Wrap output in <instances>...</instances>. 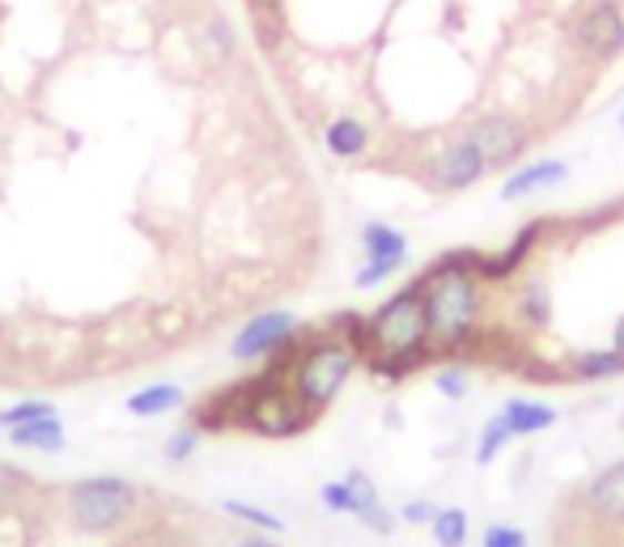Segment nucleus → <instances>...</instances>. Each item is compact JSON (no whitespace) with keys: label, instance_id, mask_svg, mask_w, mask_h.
I'll return each mask as SVG.
<instances>
[{"label":"nucleus","instance_id":"25","mask_svg":"<svg viewBox=\"0 0 624 547\" xmlns=\"http://www.w3.org/2000/svg\"><path fill=\"white\" fill-rule=\"evenodd\" d=\"M200 43H204V51H209L217 64H221V60H230V55H234V30L225 26V18H209L204 30H200Z\"/></svg>","mask_w":624,"mask_h":547},{"label":"nucleus","instance_id":"31","mask_svg":"<svg viewBox=\"0 0 624 547\" xmlns=\"http://www.w3.org/2000/svg\"><path fill=\"white\" fill-rule=\"evenodd\" d=\"M361 526H365V530H374V535H391V530H395V518H391L383 505H379V509L361 514Z\"/></svg>","mask_w":624,"mask_h":547},{"label":"nucleus","instance_id":"2","mask_svg":"<svg viewBox=\"0 0 624 547\" xmlns=\"http://www.w3.org/2000/svg\"><path fill=\"white\" fill-rule=\"evenodd\" d=\"M425 285V318H430V348H463L476 323H481V281L459 276V272H437L430 267L421 276Z\"/></svg>","mask_w":624,"mask_h":547},{"label":"nucleus","instance_id":"16","mask_svg":"<svg viewBox=\"0 0 624 547\" xmlns=\"http://www.w3.org/2000/svg\"><path fill=\"white\" fill-rule=\"evenodd\" d=\"M502 421L510 425L514 437H535V433L553 428L561 421V412L553 404H540V399H510L502 407Z\"/></svg>","mask_w":624,"mask_h":547},{"label":"nucleus","instance_id":"20","mask_svg":"<svg viewBox=\"0 0 624 547\" xmlns=\"http://www.w3.org/2000/svg\"><path fill=\"white\" fill-rule=\"evenodd\" d=\"M344 493H349V518H361V514H370V509H379V505H383L379 484L365 476L361 467H353V472L344 476Z\"/></svg>","mask_w":624,"mask_h":547},{"label":"nucleus","instance_id":"13","mask_svg":"<svg viewBox=\"0 0 624 547\" xmlns=\"http://www.w3.org/2000/svg\"><path fill=\"white\" fill-rule=\"evenodd\" d=\"M586 509L603 523H624V458L603 467L586 488Z\"/></svg>","mask_w":624,"mask_h":547},{"label":"nucleus","instance_id":"15","mask_svg":"<svg viewBox=\"0 0 624 547\" xmlns=\"http://www.w3.org/2000/svg\"><path fill=\"white\" fill-rule=\"evenodd\" d=\"M9 433V446L18 450H39V454H60L69 446V433H64V421L60 416H48V421H34V425H18L4 428Z\"/></svg>","mask_w":624,"mask_h":547},{"label":"nucleus","instance_id":"33","mask_svg":"<svg viewBox=\"0 0 624 547\" xmlns=\"http://www.w3.org/2000/svg\"><path fill=\"white\" fill-rule=\"evenodd\" d=\"M612 348H621L624 353V318L616 323V332H612Z\"/></svg>","mask_w":624,"mask_h":547},{"label":"nucleus","instance_id":"19","mask_svg":"<svg viewBox=\"0 0 624 547\" xmlns=\"http://www.w3.org/2000/svg\"><path fill=\"white\" fill-rule=\"evenodd\" d=\"M574 374H577V378H591V382L621 378V374H624V353H621V348H586V353H577V357H574Z\"/></svg>","mask_w":624,"mask_h":547},{"label":"nucleus","instance_id":"32","mask_svg":"<svg viewBox=\"0 0 624 547\" xmlns=\"http://www.w3.org/2000/svg\"><path fill=\"white\" fill-rule=\"evenodd\" d=\"M230 547H281L272 535H242V539H234Z\"/></svg>","mask_w":624,"mask_h":547},{"label":"nucleus","instance_id":"30","mask_svg":"<svg viewBox=\"0 0 624 547\" xmlns=\"http://www.w3.org/2000/svg\"><path fill=\"white\" fill-rule=\"evenodd\" d=\"M26 484H30V479H26L22 472H18V467H9V463H0V505H4V500H13V497H18V493H22Z\"/></svg>","mask_w":624,"mask_h":547},{"label":"nucleus","instance_id":"29","mask_svg":"<svg viewBox=\"0 0 624 547\" xmlns=\"http://www.w3.org/2000/svg\"><path fill=\"white\" fill-rule=\"evenodd\" d=\"M437 391H442L446 399H467V374H463V369H442V374H437Z\"/></svg>","mask_w":624,"mask_h":547},{"label":"nucleus","instance_id":"11","mask_svg":"<svg viewBox=\"0 0 624 547\" xmlns=\"http://www.w3.org/2000/svg\"><path fill=\"white\" fill-rule=\"evenodd\" d=\"M565 179H570V166H565L561 158H540V162H527V166H519L505 179L502 200L505 204H519V200H531V195H540V191L561 188Z\"/></svg>","mask_w":624,"mask_h":547},{"label":"nucleus","instance_id":"24","mask_svg":"<svg viewBox=\"0 0 624 547\" xmlns=\"http://www.w3.org/2000/svg\"><path fill=\"white\" fill-rule=\"evenodd\" d=\"M519 310L527 314L535 327H544V323L553 318V297H548V285H544V281H531V285H523V293H519Z\"/></svg>","mask_w":624,"mask_h":547},{"label":"nucleus","instance_id":"7","mask_svg":"<svg viewBox=\"0 0 624 547\" xmlns=\"http://www.w3.org/2000/svg\"><path fill=\"white\" fill-rule=\"evenodd\" d=\"M298 335H302L298 314H289V310H264V314L246 318V323L239 327L234 344H230V357H234V361L276 357V353L293 348V340H298Z\"/></svg>","mask_w":624,"mask_h":547},{"label":"nucleus","instance_id":"22","mask_svg":"<svg viewBox=\"0 0 624 547\" xmlns=\"http://www.w3.org/2000/svg\"><path fill=\"white\" fill-rule=\"evenodd\" d=\"M510 442H514V433H510V425L502 421V412H497V416H489L484 428H481V442H476V463L489 467V463H493V458H497Z\"/></svg>","mask_w":624,"mask_h":547},{"label":"nucleus","instance_id":"5","mask_svg":"<svg viewBox=\"0 0 624 547\" xmlns=\"http://www.w3.org/2000/svg\"><path fill=\"white\" fill-rule=\"evenodd\" d=\"M255 386V382H251ZM314 421V412L289 386H255L251 404L239 412V425L255 428L264 437H293Z\"/></svg>","mask_w":624,"mask_h":547},{"label":"nucleus","instance_id":"23","mask_svg":"<svg viewBox=\"0 0 624 547\" xmlns=\"http://www.w3.org/2000/svg\"><path fill=\"white\" fill-rule=\"evenodd\" d=\"M48 416H60V407L48 404V399H22V404L0 407V428L34 425V421H48Z\"/></svg>","mask_w":624,"mask_h":547},{"label":"nucleus","instance_id":"18","mask_svg":"<svg viewBox=\"0 0 624 547\" xmlns=\"http://www.w3.org/2000/svg\"><path fill=\"white\" fill-rule=\"evenodd\" d=\"M430 535L437 547H467V539H472L467 509H459V505H437V514H433V523H430Z\"/></svg>","mask_w":624,"mask_h":547},{"label":"nucleus","instance_id":"4","mask_svg":"<svg viewBox=\"0 0 624 547\" xmlns=\"http://www.w3.org/2000/svg\"><path fill=\"white\" fill-rule=\"evenodd\" d=\"M141 505V488L128 476H90L69 488V518L77 530L111 535L120 530Z\"/></svg>","mask_w":624,"mask_h":547},{"label":"nucleus","instance_id":"28","mask_svg":"<svg viewBox=\"0 0 624 547\" xmlns=\"http://www.w3.org/2000/svg\"><path fill=\"white\" fill-rule=\"evenodd\" d=\"M433 514H437V505H430V500H404L395 518H400V523H409V526H430Z\"/></svg>","mask_w":624,"mask_h":547},{"label":"nucleus","instance_id":"1","mask_svg":"<svg viewBox=\"0 0 624 547\" xmlns=\"http://www.w3.org/2000/svg\"><path fill=\"white\" fill-rule=\"evenodd\" d=\"M370 327V353L365 357L409 361L412 369L430 353V318H425V285L412 281L400 293H391L383 306L365 318Z\"/></svg>","mask_w":624,"mask_h":547},{"label":"nucleus","instance_id":"17","mask_svg":"<svg viewBox=\"0 0 624 547\" xmlns=\"http://www.w3.org/2000/svg\"><path fill=\"white\" fill-rule=\"evenodd\" d=\"M183 404H188V395H183V386H174V382H153V386H141V391L128 395V412H132V416H144V421L170 416V412H179Z\"/></svg>","mask_w":624,"mask_h":547},{"label":"nucleus","instance_id":"9","mask_svg":"<svg viewBox=\"0 0 624 547\" xmlns=\"http://www.w3.org/2000/svg\"><path fill=\"white\" fill-rule=\"evenodd\" d=\"M574 43L586 51L591 60H616L624 51V13L612 0L591 4L574 22Z\"/></svg>","mask_w":624,"mask_h":547},{"label":"nucleus","instance_id":"26","mask_svg":"<svg viewBox=\"0 0 624 547\" xmlns=\"http://www.w3.org/2000/svg\"><path fill=\"white\" fill-rule=\"evenodd\" d=\"M527 530L523 526H510V523H489L484 526V539L481 547H527Z\"/></svg>","mask_w":624,"mask_h":547},{"label":"nucleus","instance_id":"14","mask_svg":"<svg viewBox=\"0 0 624 547\" xmlns=\"http://www.w3.org/2000/svg\"><path fill=\"white\" fill-rule=\"evenodd\" d=\"M323 149L340 158V162H353L370 149V128L358 115H336V120L323 128Z\"/></svg>","mask_w":624,"mask_h":547},{"label":"nucleus","instance_id":"8","mask_svg":"<svg viewBox=\"0 0 624 547\" xmlns=\"http://www.w3.org/2000/svg\"><path fill=\"white\" fill-rule=\"evenodd\" d=\"M467 141L484 153L489 170H497V166L519 162V158L527 153L531 136H527V128H523V120H514V115H481V120L467 128Z\"/></svg>","mask_w":624,"mask_h":547},{"label":"nucleus","instance_id":"21","mask_svg":"<svg viewBox=\"0 0 624 547\" xmlns=\"http://www.w3.org/2000/svg\"><path fill=\"white\" fill-rule=\"evenodd\" d=\"M221 509L230 514V518H239V523L255 526L260 535H285V523L272 514V509H264V505H251V500H221Z\"/></svg>","mask_w":624,"mask_h":547},{"label":"nucleus","instance_id":"6","mask_svg":"<svg viewBox=\"0 0 624 547\" xmlns=\"http://www.w3.org/2000/svg\"><path fill=\"white\" fill-rule=\"evenodd\" d=\"M409 267V239L404 230L386 225V221H370L361 225V267H358V288H379L386 285L395 272Z\"/></svg>","mask_w":624,"mask_h":547},{"label":"nucleus","instance_id":"3","mask_svg":"<svg viewBox=\"0 0 624 547\" xmlns=\"http://www.w3.org/2000/svg\"><path fill=\"white\" fill-rule=\"evenodd\" d=\"M358 361H361V353L353 348V344H344V340H336V335H323V340L311 344L306 353H298L289 391L319 416V412L344 391V382L353 378Z\"/></svg>","mask_w":624,"mask_h":547},{"label":"nucleus","instance_id":"12","mask_svg":"<svg viewBox=\"0 0 624 547\" xmlns=\"http://www.w3.org/2000/svg\"><path fill=\"white\" fill-rule=\"evenodd\" d=\"M544 230H548V221H527L514 239H510V246H505L502 255H489V263H484V276L481 281H489V285H497V281H510L523 263L531 260V251L540 246V239H544Z\"/></svg>","mask_w":624,"mask_h":547},{"label":"nucleus","instance_id":"27","mask_svg":"<svg viewBox=\"0 0 624 547\" xmlns=\"http://www.w3.org/2000/svg\"><path fill=\"white\" fill-rule=\"evenodd\" d=\"M195 446H200V428L195 425L179 428V433H170L167 437V458L170 463H183V458H192Z\"/></svg>","mask_w":624,"mask_h":547},{"label":"nucleus","instance_id":"10","mask_svg":"<svg viewBox=\"0 0 624 547\" xmlns=\"http://www.w3.org/2000/svg\"><path fill=\"white\" fill-rule=\"evenodd\" d=\"M484 174H489V162H484V153L467 141V136L446 144L430 166V179L437 191H467V188H476Z\"/></svg>","mask_w":624,"mask_h":547},{"label":"nucleus","instance_id":"34","mask_svg":"<svg viewBox=\"0 0 624 547\" xmlns=\"http://www.w3.org/2000/svg\"><path fill=\"white\" fill-rule=\"evenodd\" d=\"M621 132H624V107H621Z\"/></svg>","mask_w":624,"mask_h":547}]
</instances>
